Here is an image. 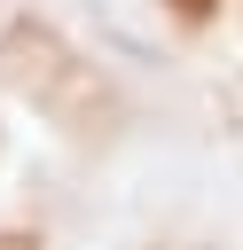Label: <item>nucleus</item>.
<instances>
[{"label":"nucleus","instance_id":"1","mask_svg":"<svg viewBox=\"0 0 243 250\" xmlns=\"http://www.w3.org/2000/svg\"><path fill=\"white\" fill-rule=\"evenodd\" d=\"M188 8H196V16H204V0H188Z\"/></svg>","mask_w":243,"mask_h":250}]
</instances>
